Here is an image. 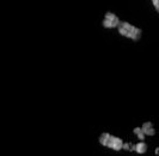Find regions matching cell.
<instances>
[{
    "label": "cell",
    "instance_id": "obj_9",
    "mask_svg": "<svg viewBox=\"0 0 159 156\" xmlns=\"http://www.w3.org/2000/svg\"><path fill=\"white\" fill-rule=\"evenodd\" d=\"M156 154H157V155H159V148L156 149Z\"/></svg>",
    "mask_w": 159,
    "mask_h": 156
},
{
    "label": "cell",
    "instance_id": "obj_6",
    "mask_svg": "<svg viewBox=\"0 0 159 156\" xmlns=\"http://www.w3.org/2000/svg\"><path fill=\"white\" fill-rule=\"evenodd\" d=\"M133 133H134V134H136L138 139H140V142H143L145 137H146V136L143 133V131H141V127H135V129L133 130Z\"/></svg>",
    "mask_w": 159,
    "mask_h": 156
},
{
    "label": "cell",
    "instance_id": "obj_2",
    "mask_svg": "<svg viewBox=\"0 0 159 156\" xmlns=\"http://www.w3.org/2000/svg\"><path fill=\"white\" fill-rule=\"evenodd\" d=\"M99 143L103 145V147H107V148H110L115 151H120L123 149V140L121 139L120 137H116V136H112L110 133L104 132L99 136Z\"/></svg>",
    "mask_w": 159,
    "mask_h": 156
},
{
    "label": "cell",
    "instance_id": "obj_1",
    "mask_svg": "<svg viewBox=\"0 0 159 156\" xmlns=\"http://www.w3.org/2000/svg\"><path fill=\"white\" fill-rule=\"evenodd\" d=\"M117 30H119L120 35H122L127 39L133 40V41H139L141 39V35H143V30L140 28L128 23V22H123V21L120 22Z\"/></svg>",
    "mask_w": 159,
    "mask_h": 156
},
{
    "label": "cell",
    "instance_id": "obj_8",
    "mask_svg": "<svg viewBox=\"0 0 159 156\" xmlns=\"http://www.w3.org/2000/svg\"><path fill=\"white\" fill-rule=\"evenodd\" d=\"M123 149H125V150H130V144H129V143H125V144H123Z\"/></svg>",
    "mask_w": 159,
    "mask_h": 156
},
{
    "label": "cell",
    "instance_id": "obj_7",
    "mask_svg": "<svg viewBox=\"0 0 159 156\" xmlns=\"http://www.w3.org/2000/svg\"><path fill=\"white\" fill-rule=\"evenodd\" d=\"M152 4H153V6L156 8V11L158 12L159 15V0H152Z\"/></svg>",
    "mask_w": 159,
    "mask_h": 156
},
{
    "label": "cell",
    "instance_id": "obj_5",
    "mask_svg": "<svg viewBox=\"0 0 159 156\" xmlns=\"http://www.w3.org/2000/svg\"><path fill=\"white\" fill-rule=\"evenodd\" d=\"M141 131L145 136H154L156 134V130L153 127V124L151 121H146L143 123V126H141Z\"/></svg>",
    "mask_w": 159,
    "mask_h": 156
},
{
    "label": "cell",
    "instance_id": "obj_3",
    "mask_svg": "<svg viewBox=\"0 0 159 156\" xmlns=\"http://www.w3.org/2000/svg\"><path fill=\"white\" fill-rule=\"evenodd\" d=\"M120 18L112 12H107L104 16V19L102 22V25L107 29H111V28H117L120 24Z\"/></svg>",
    "mask_w": 159,
    "mask_h": 156
},
{
    "label": "cell",
    "instance_id": "obj_4",
    "mask_svg": "<svg viewBox=\"0 0 159 156\" xmlns=\"http://www.w3.org/2000/svg\"><path fill=\"white\" fill-rule=\"evenodd\" d=\"M130 151H135L138 154H145L147 151V144L145 142H139L136 144H130Z\"/></svg>",
    "mask_w": 159,
    "mask_h": 156
}]
</instances>
